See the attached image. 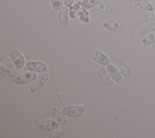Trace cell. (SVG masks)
Returning <instances> with one entry per match:
<instances>
[{
	"mask_svg": "<svg viewBox=\"0 0 155 138\" xmlns=\"http://www.w3.org/2000/svg\"><path fill=\"white\" fill-rule=\"evenodd\" d=\"M86 107L85 106H68L64 107L61 110L62 113L69 117L76 118L81 116L85 110Z\"/></svg>",
	"mask_w": 155,
	"mask_h": 138,
	"instance_id": "1",
	"label": "cell"
},
{
	"mask_svg": "<svg viewBox=\"0 0 155 138\" xmlns=\"http://www.w3.org/2000/svg\"><path fill=\"white\" fill-rule=\"evenodd\" d=\"M49 76L46 72L42 73L37 76L36 79L31 83L30 86V90L31 92L34 93L41 89L48 81Z\"/></svg>",
	"mask_w": 155,
	"mask_h": 138,
	"instance_id": "2",
	"label": "cell"
},
{
	"mask_svg": "<svg viewBox=\"0 0 155 138\" xmlns=\"http://www.w3.org/2000/svg\"><path fill=\"white\" fill-rule=\"evenodd\" d=\"M36 77L37 74L34 72H27L18 75L16 78H12V81L17 85H25L33 82Z\"/></svg>",
	"mask_w": 155,
	"mask_h": 138,
	"instance_id": "3",
	"label": "cell"
},
{
	"mask_svg": "<svg viewBox=\"0 0 155 138\" xmlns=\"http://www.w3.org/2000/svg\"><path fill=\"white\" fill-rule=\"evenodd\" d=\"M36 125L40 129L45 131H54L59 127V123L54 119H45L36 121Z\"/></svg>",
	"mask_w": 155,
	"mask_h": 138,
	"instance_id": "4",
	"label": "cell"
},
{
	"mask_svg": "<svg viewBox=\"0 0 155 138\" xmlns=\"http://www.w3.org/2000/svg\"><path fill=\"white\" fill-rule=\"evenodd\" d=\"M26 67L29 71L36 73H45L47 71L48 67L45 63L39 61H30L26 63Z\"/></svg>",
	"mask_w": 155,
	"mask_h": 138,
	"instance_id": "5",
	"label": "cell"
},
{
	"mask_svg": "<svg viewBox=\"0 0 155 138\" xmlns=\"http://www.w3.org/2000/svg\"><path fill=\"white\" fill-rule=\"evenodd\" d=\"M69 9L67 6H63L58 12V22L62 27L67 28L69 22Z\"/></svg>",
	"mask_w": 155,
	"mask_h": 138,
	"instance_id": "6",
	"label": "cell"
},
{
	"mask_svg": "<svg viewBox=\"0 0 155 138\" xmlns=\"http://www.w3.org/2000/svg\"><path fill=\"white\" fill-rule=\"evenodd\" d=\"M90 57L94 61L102 66H108L109 64V59L108 57L100 50H93L90 53Z\"/></svg>",
	"mask_w": 155,
	"mask_h": 138,
	"instance_id": "7",
	"label": "cell"
},
{
	"mask_svg": "<svg viewBox=\"0 0 155 138\" xmlns=\"http://www.w3.org/2000/svg\"><path fill=\"white\" fill-rule=\"evenodd\" d=\"M9 57L13 61L15 65L18 67H22L25 60L21 52L16 49H13L9 52Z\"/></svg>",
	"mask_w": 155,
	"mask_h": 138,
	"instance_id": "8",
	"label": "cell"
},
{
	"mask_svg": "<svg viewBox=\"0 0 155 138\" xmlns=\"http://www.w3.org/2000/svg\"><path fill=\"white\" fill-rule=\"evenodd\" d=\"M155 31V22H150L140 26L136 32V38L140 41L143 36L147 34Z\"/></svg>",
	"mask_w": 155,
	"mask_h": 138,
	"instance_id": "9",
	"label": "cell"
},
{
	"mask_svg": "<svg viewBox=\"0 0 155 138\" xmlns=\"http://www.w3.org/2000/svg\"><path fill=\"white\" fill-rule=\"evenodd\" d=\"M124 26H125V23L122 20L115 19L107 20L102 24L103 27L105 29L110 31H113V30H116L122 29L124 27Z\"/></svg>",
	"mask_w": 155,
	"mask_h": 138,
	"instance_id": "10",
	"label": "cell"
},
{
	"mask_svg": "<svg viewBox=\"0 0 155 138\" xmlns=\"http://www.w3.org/2000/svg\"><path fill=\"white\" fill-rule=\"evenodd\" d=\"M97 77L100 81L107 86H111L113 84V80L110 77L105 67L101 66L97 71Z\"/></svg>",
	"mask_w": 155,
	"mask_h": 138,
	"instance_id": "11",
	"label": "cell"
},
{
	"mask_svg": "<svg viewBox=\"0 0 155 138\" xmlns=\"http://www.w3.org/2000/svg\"><path fill=\"white\" fill-rule=\"evenodd\" d=\"M113 64L117 68L118 71L124 77L128 78L131 75V69L124 61L120 60H117L115 61Z\"/></svg>",
	"mask_w": 155,
	"mask_h": 138,
	"instance_id": "12",
	"label": "cell"
},
{
	"mask_svg": "<svg viewBox=\"0 0 155 138\" xmlns=\"http://www.w3.org/2000/svg\"><path fill=\"white\" fill-rule=\"evenodd\" d=\"M107 71L113 81L117 83H120L122 81V75L115 66L113 64L108 65L107 67Z\"/></svg>",
	"mask_w": 155,
	"mask_h": 138,
	"instance_id": "13",
	"label": "cell"
},
{
	"mask_svg": "<svg viewBox=\"0 0 155 138\" xmlns=\"http://www.w3.org/2000/svg\"><path fill=\"white\" fill-rule=\"evenodd\" d=\"M51 115L52 118L56 120L61 125H65L67 122V118L65 117V115L62 113V111H61L56 108H52Z\"/></svg>",
	"mask_w": 155,
	"mask_h": 138,
	"instance_id": "14",
	"label": "cell"
},
{
	"mask_svg": "<svg viewBox=\"0 0 155 138\" xmlns=\"http://www.w3.org/2000/svg\"><path fill=\"white\" fill-rule=\"evenodd\" d=\"M133 3L136 7L142 10L147 12L154 10L153 6L148 0H133Z\"/></svg>",
	"mask_w": 155,
	"mask_h": 138,
	"instance_id": "15",
	"label": "cell"
},
{
	"mask_svg": "<svg viewBox=\"0 0 155 138\" xmlns=\"http://www.w3.org/2000/svg\"><path fill=\"white\" fill-rule=\"evenodd\" d=\"M27 68L25 67H15V68H9L7 70V75L11 78H14L18 77V75L24 73L25 72H27Z\"/></svg>",
	"mask_w": 155,
	"mask_h": 138,
	"instance_id": "16",
	"label": "cell"
},
{
	"mask_svg": "<svg viewBox=\"0 0 155 138\" xmlns=\"http://www.w3.org/2000/svg\"><path fill=\"white\" fill-rule=\"evenodd\" d=\"M56 97L59 100L60 103L62 107H67L71 105V101L68 95L63 91H58L56 93Z\"/></svg>",
	"mask_w": 155,
	"mask_h": 138,
	"instance_id": "17",
	"label": "cell"
},
{
	"mask_svg": "<svg viewBox=\"0 0 155 138\" xmlns=\"http://www.w3.org/2000/svg\"><path fill=\"white\" fill-rule=\"evenodd\" d=\"M114 9L113 5H111L109 4H106L104 3L97 4L95 7V10L99 13L108 14L110 13Z\"/></svg>",
	"mask_w": 155,
	"mask_h": 138,
	"instance_id": "18",
	"label": "cell"
},
{
	"mask_svg": "<svg viewBox=\"0 0 155 138\" xmlns=\"http://www.w3.org/2000/svg\"><path fill=\"white\" fill-rule=\"evenodd\" d=\"M82 7V2L77 1L71 7H69V16L72 19H75L78 17V13Z\"/></svg>",
	"mask_w": 155,
	"mask_h": 138,
	"instance_id": "19",
	"label": "cell"
},
{
	"mask_svg": "<svg viewBox=\"0 0 155 138\" xmlns=\"http://www.w3.org/2000/svg\"><path fill=\"white\" fill-rule=\"evenodd\" d=\"M139 41L142 45L145 46L154 44L155 43V32L147 34L143 36Z\"/></svg>",
	"mask_w": 155,
	"mask_h": 138,
	"instance_id": "20",
	"label": "cell"
},
{
	"mask_svg": "<svg viewBox=\"0 0 155 138\" xmlns=\"http://www.w3.org/2000/svg\"><path fill=\"white\" fill-rule=\"evenodd\" d=\"M78 17L79 20L84 23H88L90 22L89 13L87 9L81 7L78 13Z\"/></svg>",
	"mask_w": 155,
	"mask_h": 138,
	"instance_id": "21",
	"label": "cell"
},
{
	"mask_svg": "<svg viewBox=\"0 0 155 138\" xmlns=\"http://www.w3.org/2000/svg\"><path fill=\"white\" fill-rule=\"evenodd\" d=\"M0 61L4 65L8 68H12L14 66V63L10 57H8L6 54L3 52L0 53Z\"/></svg>",
	"mask_w": 155,
	"mask_h": 138,
	"instance_id": "22",
	"label": "cell"
},
{
	"mask_svg": "<svg viewBox=\"0 0 155 138\" xmlns=\"http://www.w3.org/2000/svg\"><path fill=\"white\" fill-rule=\"evenodd\" d=\"M66 129L64 126H61L54 129L53 132H51L48 137H51V138H58L62 137L65 133Z\"/></svg>",
	"mask_w": 155,
	"mask_h": 138,
	"instance_id": "23",
	"label": "cell"
},
{
	"mask_svg": "<svg viewBox=\"0 0 155 138\" xmlns=\"http://www.w3.org/2000/svg\"><path fill=\"white\" fill-rule=\"evenodd\" d=\"M100 0H84L82 2V7L85 9H90L96 6Z\"/></svg>",
	"mask_w": 155,
	"mask_h": 138,
	"instance_id": "24",
	"label": "cell"
},
{
	"mask_svg": "<svg viewBox=\"0 0 155 138\" xmlns=\"http://www.w3.org/2000/svg\"><path fill=\"white\" fill-rule=\"evenodd\" d=\"M51 7L55 10H59L63 7L64 0H50Z\"/></svg>",
	"mask_w": 155,
	"mask_h": 138,
	"instance_id": "25",
	"label": "cell"
},
{
	"mask_svg": "<svg viewBox=\"0 0 155 138\" xmlns=\"http://www.w3.org/2000/svg\"><path fill=\"white\" fill-rule=\"evenodd\" d=\"M5 65L4 66V64L1 63V64H0V73L3 76H5L6 75H7V70H8L7 68V67H5Z\"/></svg>",
	"mask_w": 155,
	"mask_h": 138,
	"instance_id": "26",
	"label": "cell"
},
{
	"mask_svg": "<svg viewBox=\"0 0 155 138\" xmlns=\"http://www.w3.org/2000/svg\"><path fill=\"white\" fill-rule=\"evenodd\" d=\"M73 2L74 0H64V4L69 8L73 5Z\"/></svg>",
	"mask_w": 155,
	"mask_h": 138,
	"instance_id": "27",
	"label": "cell"
},
{
	"mask_svg": "<svg viewBox=\"0 0 155 138\" xmlns=\"http://www.w3.org/2000/svg\"><path fill=\"white\" fill-rule=\"evenodd\" d=\"M149 19L151 21H155V10H154L153 11V12L149 15Z\"/></svg>",
	"mask_w": 155,
	"mask_h": 138,
	"instance_id": "28",
	"label": "cell"
},
{
	"mask_svg": "<svg viewBox=\"0 0 155 138\" xmlns=\"http://www.w3.org/2000/svg\"><path fill=\"white\" fill-rule=\"evenodd\" d=\"M76 1H79V0H76Z\"/></svg>",
	"mask_w": 155,
	"mask_h": 138,
	"instance_id": "29",
	"label": "cell"
}]
</instances>
